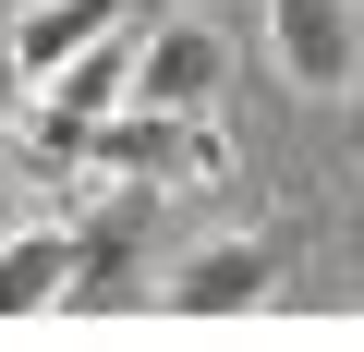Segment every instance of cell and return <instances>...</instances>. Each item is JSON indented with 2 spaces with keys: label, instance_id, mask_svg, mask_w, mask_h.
<instances>
[{
  "label": "cell",
  "instance_id": "obj_1",
  "mask_svg": "<svg viewBox=\"0 0 364 352\" xmlns=\"http://www.w3.org/2000/svg\"><path fill=\"white\" fill-rule=\"evenodd\" d=\"M97 183H219L231 170V146H219V122L207 110H97L85 122V146H73Z\"/></svg>",
  "mask_w": 364,
  "mask_h": 352
},
{
  "label": "cell",
  "instance_id": "obj_5",
  "mask_svg": "<svg viewBox=\"0 0 364 352\" xmlns=\"http://www.w3.org/2000/svg\"><path fill=\"white\" fill-rule=\"evenodd\" d=\"M61 279H73V231L61 219H13V231H0V316L61 304Z\"/></svg>",
  "mask_w": 364,
  "mask_h": 352
},
{
  "label": "cell",
  "instance_id": "obj_4",
  "mask_svg": "<svg viewBox=\"0 0 364 352\" xmlns=\"http://www.w3.org/2000/svg\"><path fill=\"white\" fill-rule=\"evenodd\" d=\"M279 267H291L279 231H219V243H195V255L170 267V304H182V316H255V304L279 292Z\"/></svg>",
  "mask_w": 364,
  "mask_h": 352
},
{
  "label": "cell",
  "instance_id": "obj_7",
  "mask_svg": "<svg viewBox=\"0 0 364 352\" xmlns=\"http://www.w3.org/2000/svg\"><path fill=\"white\" fill-rule=\"evenodd\" d=\"M122 13H134V0H37V13H25V25H13V73H25V85H37V73H49V61H73V49H85V37H97V25H122Z\"/></svg>",
  "mask_w": 364,
  "mask_h": 352
},
{
  "label": "cell",
  "instance_id": "obj_8",
  "mask_svg": "<svg viewBox=\"0 0 364 352\" xmlns=\"http://www.w3.org/2000/svg\"><path fill=\"white\" fill-rule=\"evenodd\" d=\"M25 122V73H13V37H0V134Z\"/></svg>",
  "mask_w": 364,
  "mask_h": 352
},
{
  "label": "cell",
  "instance_id": "obj_3",
  "mask_svg": "<svg viewBox=\"0 0 364 352\" xmlns=\"http://www.w3.org/2000/svg\"><path fill=\"white\" fill-rule=\"evenodd\" d=\"M219 85H231V37L195 25V13L146 25V37H134V73H122L134 110H219Z\"/></svg>",
  "mask_w": 364,
  "mask_h": 352
},
{
  "label": "cell",
  "instance_id": "obj_9",
  "mask_svg": "<svg viewBox=\"0 0 364 352\" xmlns=\"http://www.w3.org/2000/svg\"><path fill=\"white\" fill-rule=\"evenodd\" d=\"M0 231H13V183H0Z\"/></svg>",
  "mask_w": 364,
  "mask_h": 352
},
{
  "label": "cell",
  "instance_id": "obj_2",
  "mask_svg": "<svg viewBox=\"0 0 364 352\" xmlns=\"http://www.w3.org/2000/svg\"><path fill=\"white\" fill-rule=\"evenodd\" d=\"M267 61L291 97H352L364 85V0H267Z\"/></svg>",
  "mask_w": 364,
  "mask_h": 352
},
{
  "label": "cell",
  "instance_id": "obj_6",
  "mask_svg": "<svg viewBox=\"0 0 364 352\" xmlns=\"http://www.w3.org/2000/svg\"><path fill=\"white\" fill-rule=\"evenodd\" d=\"M134 243H146V183H134L109 219H85V231H73V279H61V304H109V292L134 279Z\"/></svg>",
  "mask_w": 364,
  "mask_h": 352
}]
</instances>
